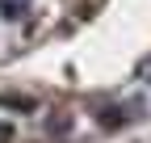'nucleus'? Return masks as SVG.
I'll list each match as a JSON object with an SVG mask.
<instances>
[{
  "instance_id": "nucleus-1",
  "label": "nucleus",
  "mask_w": 151,
  "mask_h": 143,
  "mask_svg": "<svg viewBox=\"0 0 151 143\" xmlns=\"http://www.w3.org/2000/svg\"><path fill=\"white\" fill-rule=\"evenodd\" d=\"M122 122H126V114H122V110H113V105H109V110H101V126H109V131H113V126H122Z\"/></svg>"
}]
</instances>
